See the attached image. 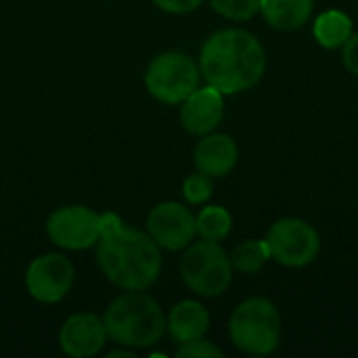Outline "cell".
<instances>
[{
	"label": "cell",
	"instance_id": "30bf717a",
	"mask_svg": "<svg viewBox=\"0 0 358 358\" xmlns=\"http://www.w3.org/2000/svg\"><path fill=\"white\" fill-rule=\"evenodd\" d=\"M73 264L63 254H42L25 271L29 296L42 304L63 300L73 285Z\"/></svg>",
	"mask_w": 358,
	"mask_h": 358
},
{
	"label": "cell",
	"instance_id": "9a60e30c",
	"mask_svg": "<svg viewBox=\"0 0 358 358\" xmlns=\"http://www.w3.org/2000/svg\"><path fill=\"white\" fill-rule=\"evenodd\" d=\"M315 10V0H260V15L279 31L304 27Z\"/></svg>",
	"mask_w": 358,
	"mask_h": 358
},
{
	"label": "cell",
	"instance_id": "6da1fadb",
	"mask_svg": "<svg viewBox=\"0 0 358 358\" xmlns=\"http://www.w3.org/2000/svg\"><path fill=\"white\" fill-rule=\"evenodd\" d=\"M96 262L103 275L124 292L147 289L162 273V252L151 235L124 227L111 212L101 214Z\"/></svg>",
	"mask_w": 358,
	"mask_h": 358
},
{
	"label": "cell",
	"instance_id": "d6986e66",
	"mask_svg": "<svg viewBox=\"0 0 358 358\" xmlns=\"http://www.w3.org/2000/svg\"><path fill=\"white\" fill-rule=\"evenodd\" d=\"M212 8L231 21H250L260 13V0H210Z\"/></svg>",
	"mask_w": 358,
	"mask_h": 358
},
{
	"label": "cell",
	"instance_id": "4fadbf2b",
	"mask_svg": "<svg viewBox=\"0 0 358 358\" xmlns=\"http://www.w3.org/2000/svg\"><path fill=\"white\" fill-rule=\"evenodd\" d=\"M239 162V149L233 136L222 132L203 134L201 141L195 145L193 164L197 172H203L212 178L229 176Z\"/></svg>",
	"mask_w": 358,
	"mask_h": 358
},
{
	"label": "cell",
	"instance_id": "ac0fdd59",
	"mask_svg": "<svg viewBox=\"0 0 358 358\" xmlns=\"http://www.w3.org/2000/svg\"><path fill=\"white\" fill-rule=\"evenodd\" d=\"M197 235L208 241H222L233 229V216L222 206H206L195 216Z\"/></svg>",
	"mask_w": 358,
	"mask_h": 358
},
{
	"label": "cell",
	"instance_id": "8992f818",
	"mask_svg": "<svg viewBox=\"0 0 358 358\" xmlns=\"http://www.w3.org/2000/svg\"><path fill=\"white\" fill-rule=\"evenodd\" d=\"M199 65L180 50L157 55L145 73V86L153 99L166 105H180L195 88H199Z\"/></svg>",
	"mask_w": 358,
	"mask_h": 358
},
{
	"label": "cell",
	"instance_id": "ba28073f",
	"mask_svg": "<svg viewBox=\"0 0 358 358\" xmlns=\"http://www.w3.org/2000/svg\"><path fill=\"white\" fill-rule=\"evenodd\" d=\"M46 235L63 250H86L101 237V216L86 206H65L46 220Z\"/></svg>",
	"mask_w": 358,
	"mask_h": 358
},
{
	"label": "cell",
	"instance_id": "2e32d148",
	"mask_svg": "<svg viewBox=\"0 0 358 358\" xmlns=\"http://www.w3.org/2000/svg\"><path fill=\"white\" fill-rule=\"evenodd\" d=\"M313 34H315V40L327 48V50H338L342 48L348 38L355 34V25H352V19L344 13V10H338V8H331V10H325L321 13L315 23H313Z\"/></svg>",
	"mask_w": 358,
	"mask_h": 358
},
{
	"label": "cell",
	"instance_id": "52a82bcc",
	"mask_svg": "<svg viewBox=\"0 0 358 358\" xmlns=\"http://www.w3.org/2000/svg\"><path fill=\"white\" fill-rule=\"evenodd\" d=\"M271 260L287 268H304L313 264L321 252L317 229L302 218H281L271 224L264 237Z\"/></svg>",
	"mask_w": 358,
	"mask_h": 358
},
{
	"label": "cell",
	"instance_id": "5b68a950",
	"mask_svg": "<svg viewBox=\"0 0 358 358\" xmlns=\"http://www.w3.org/2000/svg\"><path fill=\"white\" fill-rule=\"evenodd\" d=\"M180 277L193 294L218 298L233 281V264L218 241L201 239L185 248V256L180 258Z\"/></svg>",
	"mask_w": 358,
	"mask_h": 358
},
{
	"label": "cell",
	"instance_id": "7c38bea8",
	"mask_svg": "<svg viewBox=\"0 0 358 358\" xmlns=\"http://www.w3.org/2000/svg\"><path fill=\"white\" fill-rule=\"evenodd\" d=\"M180 105V124L193 136L214 132L224 117V94L210 84L195 88Z\"/></svg>",
	"mask_w": 358,
	"mask_h": 358
},
{
	"label": "cell",
	"instance_id": "44dd1931",
	"mask_svg": "<svg viewBox=\"0 0 358 358\" xmlns=\"http://www.w3.org/2000/svg\"><path fill=\"white\" fill-rule=\"evenodd\" d=\"M176 357L178 358H220L222 357V350L208 342L206 338H199V340H193V342H187V344H180V348L176 350Z\"/></svg>",
	"mask_w": 358,
	"mask_h": 358
},
{
	"label": "cell",
	"instance_id": "5bb4252c",
	"mask_svg": "<svg viewBox=\"0 0 358 358\" xmlns=\"http://www.w3.org/2000/svg\"><path fill=\"white\" fill-rule=\"evenodd\" d=\"M166 329L176 344H187L206 338L210 329V313L201 302L182 300L170 310Z\"/></svg>",
	"mask_w": 358,
	"mask_h": 358
},
{
	"label": "cell",
	"instance_id": "7402d4cb",
	"mask_svg": "<svg viewBox=\"0 0 358 358\" xmlns=\"http://www.w3.org/2000/svg\"><path fill=\"white\" fill-rule=\"evenodd\" d=\"M153 2L157 8L172 13V15H187V13L197 10L203 4V0H153Z\"/></svg>",
	"mask_w": 358,
	"mask_h": 358
},
{
	"label": "cell",
	"instance_id": "8fae6325",
	"mask_svg": "<svg viewBox=\"0 0 358 358\" xmlns=\"http://www.w3.org/2000/svg\"><path fill=\"white\" fill-rule=\"evenodd\" d=\"M107 329L101 317L78 313L69 317L59 331V346L67 357L88 358L99 355L107 344Z\"/></svg>",
	"mask_w": 358,
	"mask_h": 358
},
{
	"label": "cell",
	"instance_id": "603a6c76",
	"mask_svg": "<svg viewBox=\"0 0 358 358\" xmlns=\"http://www.w3.org/2000/svg\"><path fill=\"white\" fill-rule=\"evenodd\" d=\"M342 63L352 76L358 78V34H352L342 46Z\"/></svg>",
	"mask_w": 358,
	"mask_h": 358
},
{
	"label": "cell",
	"instance_id": "e0dca14e",
	"mask_svg": "<svg viewBox=\"0 0 358 358\" xmlns=\"http://www.w3.org/2000/svg\"><path fill=\"white\" fill-rule=\"evenodd\" d=\"M233 271L243 275H256L271 260V252L264 239H245L229 254Z\"/></svg>",
	"mask_w": 358,
	"mask_h": 358
},
{
	"label": "cell",
	"instance_id": "cb8c5ba5",
	"mask_svg": "<svg viewBox=\"0 0 358 358\" xmlns=\"http://www.w3.org/2000/svg\"><path fill=\"white\" fill-rule=\"evenodd\" d=\"M115 357H132V350H113V352H109V358Z\"/></svg>",
	"mask_w": 358,
	"mask_h": 358
},
{
	"label": "cell",
	"instance_id": "ffe728a7",
	"mask_svg": "<svg viewBox=\"0 0 358 358\" xmlns=\"http://www.w3.org/2000/svg\"><path fill=\"white\" fill-rule=\"evenodd\" d=\"M214 193V182L212 176L203 174V172H195L189 174L182 182V195L191 206H201L206 203Z\"/></svg>",
	"mask_w": 358,
	"mask_h": 358
},
{
	"label": "cell",
	"instance_id": "3957f363",
	"mask_svg": "<svg viewBox=\"0 0 358 358\" xmlns=\"http://www.w3.org/2000/svg\"><path fill=\"white\" fill-rule=\"evenodd\" d=\"M103 323L107 336L120 346L149 348L164 338L168 319L157 300L145 294V289H134L109 304Z\"/></svg>",
	"mask_w": 358,
	"mask_h": 358
},
{
	"label": "cell",
	"instance_id": "277c9868",
	"mask_svg": "<svg viewBox=\"0 0 358 358\" xmlns=\"http://www.w3.org/2000/svg\"><path fill=\"white\" fill-rule=\"evenodd\" d=\"M233 346L252 357L273 355L281 342V313L268 298L243 300L229 319Z\"/></svg>",
	"mask_w": 358,
	"mask_h": 358
},
{
	"label": "cell",
	"instance_id": "7a4b0ae2",
	"mask_svg": "<svg viewBox=\"0 0 358 358\" xmlns=\"http://www.w3.org/2000/svg\"><path fill=\"white\" fill-rule=\"evenodd\" d=\"M203 80L222 94L252 90L266 71V52L260 40L241 27L214 31L199 50Z\"/></svg>",
	"mask_w": 358,
	"mask_h": 358
},
{
	"label": "cell",
	"instance_id": "9c48e42d",
	"mask_svg": "<svg viewBox=\"0 0 358 358\" xmlns=\"http://www.w3.org/2000/svg\"><path fill=\"white\" fill-rule=\"evenodd\" d=\"M147 233L159 250L180 252L197 235L195 216L178 201H162L147 216Z\"/></svg>",
	"mask_w": 358,
	"mask_h": 358
}]
</instances>
